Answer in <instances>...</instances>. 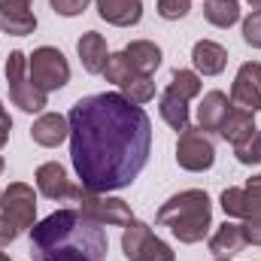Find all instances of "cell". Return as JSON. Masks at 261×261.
I'll list each match as a JSON object with an SVG mask.
<instances>
[{
	"label": "cell",
	"mask_w": 261,
	"mask_h": 261,
	"mask_svg": "<svg viewBox=\"0 0 261 261\" xmlns=\"http://www.w3.org/2000/svg\"><path fill=\"white\" fill-rule=\"evenodd\" d=\"M158 113H161V119H164L170 128L179 130V134L192 125V122H189V100L170 94L167 88H164V94H161V100H158Z\"/></svg>",
	"instance_id": "22"
},
{
	"label": "cell",
	"mask_w": 261,
	"mask_h": 261,
	"mask_svg": "<svg viewBox=\"0 0 261 261\" xmlns=\"http://www.w3.org/2000/svg\"><path fill=\"white\" fill-rule=\"evenodd\" d=\"M107 228L79 206L55 210L31 228V261H107Z\"/></svg>",
	"instance_id": "2"
},
{
	"label": "cell",
	"mask_w": 261,
	"mask_h": 261,
	"mask_svg": "<svg viewBox=\"0 0 261 261\" xmlns=\"http://www.w3.org/2000/svg\"><path fill=\"white\" fill-rule=\"evenodd\" d=\"M246 3H249L252 9H261V0H246Z\"/></svg>",
	"instance_id": "34"
},
{
	"label": "cell",
	"mask_w": 261,
	"mask_h": 261,
	"mask_svg": "<svg viewBox=\"0 0 261 261\" xmlns=\"http://www.w3.org/2000/svg\"><path fill=\"white\" fill-rule=\"evenodd\" d=\"M192 12V0H158V15L164 21H179Z\"/></svg>",
	"instance_id": "28"
},
{
	"label": "cell",
	"mask_w": 261,
	"mask_h": 261,
	"mask_svg": "<svg viewBox=\"0 0 261 261\" xmlns=\"http://www.w3.org/2000/svg\"><path fill=\"white\" fill-rule=\"evenodd\" d=\"M15 237H18V228H15L9 219H3V216H0V249H3V246H9Z\"/></svg>",
	"instance_id": "32"
},
{
	"label": "cell",
	"mask_w": 261,
	"mask_h": 261,
	"mask_svg": "<svg viewBox=\"0 0 261 261\" xmlns=\"http://www.w3.org/2000/svg\"><path fill=\"white\" fill-rule=\"evenodd\" d=\"M228 110H231V100H228L225 91H219V88L206 91L203 100H200V107H197V128L203 130V134H219Z\"/></svg>",
	"instance_id": "15"
},
{
	"label": "cell",
	"mask_w": 261,
	"mask_h": 261,
	"mask_svg": "<svg viewBox=\"0 0 261 261\" xmlns=\"http://www.w3.org/2000/svg\"><path fill=\"white\" fill-rule=\"evenodd\" d=\"M252 128H255V119H252V113L231 107V110H228V116H225V122H222V128H219V137H222L225 143H231V146H234L240 137H246Z\"/></svg>",
	"instance_id": "23"
},
{
	"label": "cell",
	"mask_w": 261,
	"mask_h": 261,
	"mask_svg": "<svg viewBox=\"0 0 261 261\" xmlns=\"http://www.w3.org/2000/svg\"><path fill=\"white\" fill-rule=\"evenodd\" d=\"M3 167H6V161H3V155H0V173H3Z\"/></svg>",
	"instance_id": "35"
},
{
	"label": "cell",
	"mask_w": 261,
	"mask_h": 261,
	"mask_svg": "<svg viewBox=\"0 0 261 261\" xmlns=\"http://www.w3.org/2000/svg\"><path fill=\"white\" fill-rule=\"evenodd\" d=\"M70 137V122L61 113H43L34 125H31V140L43 149H55Z\"/></svg>",
	"instance_id": "14"
},
{
	"label": "cell",
	"mask_w": 261,
	"mask_h": 261,
	"mask_svg": "<svg viewBox=\"0 0 261 261\" xmlns=\"http://www.w3.org/2000/svg\"><path fill=\"white\" fill-rule=\"evenodd\" d=\"M0 195H3V192H0Z\"/></svg>",
	"instance_id": "38"
},
{
	"label": "cell",
	"mask_w": 261,
	"mask_h": 261,
	"mask_svg": "<svg viewBox=\"0 0 261 261\" xmlns=\"http://www.w3.org/2000/svg\"><path fill=\"white\" fill-rule=\"evenodd\" d=\"M0 31L9 37H28L37 31L31 0H0Z\"/></svg>",
	"instance_id": "13"
},
{
	"label": "cell",
	"mask_w": 261,
	"mask_h": 261,
	"mask_svg": "<svg viewBox=\"0 0 261 261\" xmlns=\"http://www.w3.org/2000/svg\"><path fill=\"white\" fill-rule=\"evenodd\" d=\"M28 73L34 79V85L40 91H61L70 82V64H67L64 52L55 46H40L28 55Z\"/></svg>",
	"instance_id": "5"
},
{
	"label": "cell",
	"mask_w": 261,
	"mask_h": 261,
	"mask_svg": "<svg viewBox=\"0 0 261 261\" xmlns=\"http://www.w3.org/2000/svg\"><path fill=\"white\" fill-rule=\"evenodd\" d=\"M9 130H12V119H9V113H6V107L0 103V149L9 143Z\"/></svg>",
	"instance_id": "33"
},
{
	"label": "cell",
	"mask_w": 261,
	"mask_h": 261,
	"mask_svg": "<svg viewBox=\"0 0 261 261\" xmlns=\"http://www.w3.org/2000/svg\"><path fill=\"white\" fill-rule=\"evenodd\" d=\"M158 225L170 228L179 243H200L213 228V203L203 189H186L179 195L167 197L155 216Z\"/></svg>",
	"instance_id": "3"
},
{
	"label": "cell",
	"mask_w": 261,
	"mask_h": 261,
	"mask_svg": "<svg viewBox=\"0 0 261 261\" xmlns=\"http://www.w3.org/2000/svg\"><path fill=\"white\" fill-rule=\"evenodd\" d=\"M107 82H113V85H125V82H130L134 76H140V73H134V67H130V61L125 58V52H116V55H110V61H107V67H103V73H100Z\"/></svg>",
	"instance_id": "26"
},
{
	"label": "cell",
	"mask_w": 261,
	"mask_h": 261,
	"mask_svg": "<svg viewBox=\"0 0 261 261\" xmlns=\"http://www.w3.org/2000/svg\"><path fill=\"white\" fill-rule=\"evenodd\" d=\"M234 158H237L240 164H246V167L261 164V130L258 128H252L246 137H240V140L234 143Z\"/></svg>",
	"instance_id": "25"
},
{
	"label": "cell",
	"mask_w": 261,
	"mask_h": 261,
	"mask_svg": "<svg viewBox=\"0 0 261 261\" xmlns=\"http://www.w3.org/2000/svg\"><path fill=\"white\" fill-rule=\"evenodd\" d=\"M203 18L213 28H234L240 21V0H203Z\"/></svg>",
	"instance_id": "21"
},
{
	"label": "cell",
	"mask_w": 261,
	"mask_h": 261,
	"mask_svg": "<svg viewBox=\"0 0 261 261\" xmlns=\"http://www.w3.org/2000/svg\"><path fill=\"white\" fill-rule=\"evenodd\" d=\"M6 85H9V100L21 113H43L49 107V94L40 91L28 73V55L24 52H9L6 58Z\"/></svg>",
	"instance_id": "4"
},
{
	"label": "cell",
	"mask_w": 261,
	"mask_h": 261,
	"mask_svg": "<svg viewBox=\"0 0 261 261\" xmlns=\"http://www.w3.org/2000/svg\"><path fill=\"white\" fill-rule=\"evenodd\" d=\"M231 107L246 110V113H258L261 110V61H243L234 82H231Z\"/></svg>",
	"instance_id": "11"
},
{
	"label": "cell",
	"mask_w": 261,
	"mask_h": 261,
	"mask_svg": "<svg viewBox=\"0 0 261 261\" xmlns=\"http://www.w3.org/2000/svg\"><path fill=\"white\" fill-rule=\"evenodd\" d=\"M122 52H125V58L130 61L134 73H140V76H152L161 67V46H155L152 40H134Z\"/></svg>",
	"instance_id": "20"
},
{
	"label": "cell",
	"mask_w": 261,
	"mask_h": 261,
	"mask_svg": "<svg viewBox=\"0 0 261 261\" xmlns=\"http://www.w3.org/2000/svg\"><path fill=\"white\" fill-rule=\"evenodd\" d=\"M240 225H243L246 243H249V246H261V216H252V219H246V222H240Z\"/></svg>",
	"instance_id": "31"
},
{
	"label": "cell",
	"mask_w": 261,
	"mask_h": 261,
	"mask_svg": "<svg viewBox=\"0 0 261 261\" xmlns=\"http://www.w3.org/2000/svg\"><path fill=\"white\" fill-rule=\"evenodd\" d=\"M200 88H203V82H200V76H197L195 70H173L170 73V82H167L170 94H176L182 100H195L197 94H200Z\"/></svg>",
	"instance_id": "24"
},
{
	"label": "cell",
	"mask_w": 261,
	"mask_h": 261,
	"mask_svg": "<svg viewBox=\"0 0 261 261\" xmlns=\"http://www.w3.org/2000/svg\"><path fill=\"white\" fill-rule=\"evenodd\" d=\"M70 161L88 192H119L143 173L152 152V122L119 91L88 94L67 113Z\"/></svg>",
	"instance_id": "1"
},
{
	"label": "cell",
	"mask_w": 261,
	"mask_h": 261,
	"mask_svg": "<svg viewBox=\"0 0 261 261\" xmlns=\"http://www.w3.org/2000/svg\"><path fill=\"white\" fill-rule=\"evenodd\" d=\"M0 216L9 219L18 234L31 231L37 222V195L28 182H9V189H3L0 195Z\"/></svg>",
	"instance_id": "9"
},
{
	"label": "cell",
	"mask_w": 261,
	"mask_h": 261,
	"mask_svg": "<svg viewBox=\"0 0 261 261\" xmlns=\"http://www.w3.org/2000/svg\"><path fill=\"white\" fill-rule=\"evenodd\" d=\"M79 210L100 222L103 228H128L134 222V213L130 206L122 200V197H110V195H100V192H88V189H79V197H76Z\"/></svg>",
	"instance_id": "7"
},
{
	"label": "cell",
	"mask_w": 261,
	"mask_h": 261,
	"mask_svg": "<svg viewBox=\"0 0 261 261\" xmlns=\"http://www.w3.org/2000/svg\"><path fill=\"white\" fill-rule=\"evenodd\" d=\"M94 6L97 15L116 28H134L143 18V0H94Z\"/></svg>",
	"instance_id": "18"
},
{
	"label": "cell",
	"mask_w": 261,
	"mask_h": 261,
	"mask_svg": "<svg viewBox=\"0 0 261 261\" xmlns=\"http://www.w3.org/2000/svg\"><path fill=\"white\" fill-rule=\"evenodd\" d=\"M243 40H246V46L261 49V9L249 12V15L243 18Z\"/></svg>",
	"instance_id": "29"
},
{
	"label": "cell",
	"mask_w": 261,
	"mask_h": 261,
	"mask_svg": "<svg viewBox=\"0 0 261 261\" xmlns=\"http://www.w3.org/2000/svg\"><path fill=\"white\" fill-rule=\"evenodd\" d=\"M37 192L43 197H49V200H58V203H76V197H79V189L82 186H73L70 182V176H67V170L58 164V161H46V164H40L37 167Z\"/></svg>",
	"instance_id": "12"
},
{
	"label": "cell",
	"mask_w": 261,
	"mask_h": 261,
	"mask_svg": "<svg viewBox=\"0 0 261 261\" xmlns=\"http://www.w3.org/2000/svg\"><path fill=\"white\" fill-rule=\"evenodd\" d=\"M219 203H222V213H225L228 219L246 222V219H252V216H261V173L252 176L246 186H231V189H225L222 197H219Z\"/></svg>",
	"instance_id": "10"
},
{
	"label": "cell",
	"mask_w": 261,
	"mask_h": 261,
	"mask_svg": "<svg viewBox=\"0 0 261 261\" xmlns=\"http://www.w3.org/2000/svg\"><path fill=\"white\" fill-rule=\"evenodd\" d=\"M122 94L128 97L130 103L143 107V103L155 100V82H152V76H134L130 82L122 85Z\"/></svg>",
	"instance_id": "27"
},
{
	"label": "cell",
	"mask_w": 261,
	"mask_h": 261,
	"mask_svg": "<svg viewBox=\"0 0 261 261\" xmlns=\"http://www.w3.org/2000/svg\"><path fill=\"white\" fill-rule=\"evenodd\" d=\"M246 246H249V243H246L243 225L228 222V219H225V225H219V228L213 231V237H210V252H213L216 258H228L231 261L234 255H240Z\"/></svg>",
	"instance_id": "16"
},
{
	"label": "cell",
	"mask_w": 261,
	"mask_h": 261,
	"mask_svg": "<svg viewBox=\"0 0 261 261\" xmlns=\"http://www.w3.org/2000/svg\"><path fill=\"white\" fill-rule=\"evenodd\" d=\"M88 3H91V0H49L52 12H55V15H64V18L82 15V12L88 9Z\"/></svg>",
	"instance_id": "30"
},
{
	"label": "cell",
	"mask_w": 261,
	"mask_h": 261,
	"mask_svg": "<svg viewBox=\"0 0 261 261\" xmlns=\"http://www.w3.org/2000/svg\"><path fill=\"white\" fill-rule=\"evenodd\" d=\"M76 55L85 67V73H103V67L110 61V49H107V40L103 34L97 31H85L76 43Z\"/></svg>",
	"instance_id": "19"
},
{
	"label": "cell",
	"mask_w": 261,
	"mask_h": 261,
	"mask_svg": "<svg viewBox=\"0 0 261 261\" xmlns=\"http://www.w3.org/2000/svg\"><path fill=\"white\" fill-rule=\"evenodd\" d=\"M216 261H228V258H216Z\"/></svg>",
	"instance_id": "37"
},
{
	"label": "cell",
	"mask_w": 261,
	"mask_h": 261,
	"mask_svg": "<svg viewBox=\"0 0 261 261\" xmlns=\"http://www.w3.org/2000/svg\"><path fill=\"white\" fill-rule=\"evenodd\" d=\"M192 64L197 76H219L228 67V49L216 40H197L192 49Z\"/></svg>",
	"instance_id": "17"
},
{
	"label": "cell",
	"mask_w": 261,
	"mask_h": 261,
	"mask_svg": "<svg viewBox=\"0 0 261 261\" xmlns=\"http://www.w3.org/2000/svg\"><path fill=\"white\" fill-rule=\"evenodd\" d=\"M122 252L128 261H176V252L152 234L146 222H130L122 231Z\"/></svg>",
	"instance_id": "6"
},
{
	"label": "cell",
	"mask_w": 261,
	"mask_h": 261,
	"mask_svg": "<svg viewBox=\"0 0 261 261\" xmlns=\"http://www.w3.org/2000/svg\"><path fill=\"white\" fill-rule=\"evenodd\" d=\"M176 164L189 173H203L216 164V146L210 140V134L200 128L189 125L176 140Z\"/></svg>",
	"instance_id": "8"
},
{
	"label": "cell",
	"mask_w": 261,
	"mask_h": 261,
	"mask_svg": "<svg viewBox=\"0 0 261 261\" xmlns=\"http://www.w3.org/2000/svg\"><path fill=\"white\" fill-rule=\"evenodd\" d=\"M0 261H9V255H6V252H0Z\"/></svg>",
	"instance_id": "36"
}]
</instances>
